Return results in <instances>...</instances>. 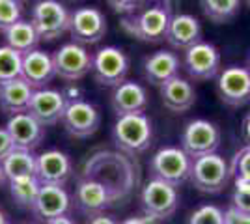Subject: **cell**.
Returning <instances> with one entry per match:
<instances>
[{"mask_svg":"<svg viewBox=\"0 0 250 224\" xmlns=\"http://www.w3.org/2000/svg\"><path fill=\"white\" fill-rule=\"evenodd\" d=\"M40 189H42V183H40V180H38L36 176L10 182L11 198L15 200V204H17L19 207H26V209H32V205L36 202V196H38Z\"/></svg>","mask_w":250,"mask_h":224,"instance_id":"cell-29","label":"cell"},{"mask_svg":"<svg viewBox=\"0 0 250 224\" xmlns=\"http://www.w3.org/2000/svg\"><path fill=\"white\" fill-rule=\"evenodd\" d=\"M231 205L243 213L250 215V182H233Z\"/></svg>","mask_w":250,"mask_h":224,"instance_id":"cell-34","label":"cell"},{"mask_svg":"<svg viewBox=\"0 0 250 224\" xmlns=\"http://www.w3.org/2000/svg\"><path fill=\"white\" fill-rule=\"evenodd\" d=\"M6 131L13 142V148L28 149V151H34L45 139V127L28 112L10 116Z\"/></svg>","mask_w":250,"mask_h":224,"instance_id":"cell-16","label":"cell"},{"mask_svg":"<svg viewBox=\"0 0 250 224\" xmlns=\"http://www.w3.org/2000/svg\"><path fill=\"white\" fill-rule=\"evenodd\" d=\"M142 207L144 213L155 221H165L170 219L172 215L176 213L177 202V189L168 182H163L159 178H153L142 187Z\"/></svg>","mask_w":250,"mask_h":224,"instance_id":"cell-10","label":"cell"},{"mask_svg":"<svg viewBox=\"0 0 250 224\" xmlns=\"http://www.w3.org/2000/svg\"><path fill=\"white\" fill-rule=\"evenodd\" d=\"M36 159H38V155H34V151L13 148L8 153V157L0 163V166L4 170L6 180L15 182L21 178L36 176Z\"/></svg>","mask_w":250,"mask_h":224,"instance_id":"cell-26","label":"cell"},{"mask_svg":"<svg viewBox=\"0 0 250 224\" xmlns=\"http://www.w3.org/2000/svg\"><path fill=\"white\" fill-rule=\"evenodd\" d=\"M71 11L60 0H38L30 11V22L42 41H54L69 30Z\"/></svg>","mask_w":250,"mask_h":224,"instance_id":"cell-5","label":"cell"},{"mask_svg":"<svg viewBox=\"0 0 250 224\" xmlns=\"http://www.w3.org/2000/svg\"><path fill=\"white\" fill-rule=\"evenodd\" d=\"M243 135H245V139H247V142L250 144V112L247 114V118H245V122H243Z\"/></svg>","mask_w":250,"mask_h":224,"instance_id":"cell-41","label":"cell"},{"mask_svg":"<svg viewBox=\"0 0 250 224\" xmlns=\"http://www.w3.org/2000/svg\"><path fill=\"white\" fill-rule=\"evenodd\" d=\"M21 2H22V4H24V2H28V0H21Z\"/></svg>","mask_w":250,"mask_h":224,"instance_id":"cell-46","label":"cell"},{"mask_svg":"<svg viewBox=\"0 0 250 224\" xmlns=\"http://www.w3.org/2000/svg\"><path fill=\"white\" fill-rule=\"evenodd\" d=\"M179 69H181V60L176 53L172 51H155V53L147 54L142 64V73L149 84L161 86L172 81L174 77H179Z\"/></svg>","mask_w":250,"mask_h":224,"instance_id":"cell-19","label":"cell"},{"mask_svg":"<svg viewBox=\"0 0 250 224\" xmlns=\"http://www.w3.org/2000/svg\"><path fill=\"white\" fill-rule=\"evenodd\" d=\"M129 58L118 47H101L92 54V75L95 82L108 88H116L127 81Z\"/></svg>","mask_w":250,"mask_h":224,"instance_id":"cell-6","label":"cell"},{"mask_svg":"<svg viewBox=\"0 0 250 224\" xmlns=\"http://www.w3.org/2000/svg\"><path fill=\"white\" fill-rule=\"evenodd\" d=\"M159 94H161V101L165 108H168L174 114L187 112L196 103V90L192 82H188L187 79H181V77H174L172 81L165 82L159 88Z\"/></svg>","mask_w":250,"mask_h":224,"instance_id":"cell-23","label":"cell"},{"mask_svg":"<svg viewBox=\"0 0 250 224\" xmlns=\"http://www.w3.org/2000/svg\"><path fill=\"white\" fill-rule=\"evenodd\" d=\"M81 176L101 183L110 192L114 204H118L127 200L138 187L140 166L133 155L120 149H101L84 161Z\"/></svg>","mask_w":250,"mask_h":224,"instance_id":"cell-1","label":"cell"},{"mask_svg":"<svg viewBox=\"0 0 250 224\" xmlns=\"http://www.w3.org/2000/svg\"><path fill=\"white\" fill-rule=\"evenodd\" d=\"M65 105H67V99L62 90L42 88V90H34L26 112L36 118L43 127H49L62 120Z\"/></svg>","mask_w":250,"mask_h":224,"instance_id":"cell-15","label":"cell"},{"mask_svg":"<svg viewBox=\"0 0 250 224\" xmlns=\"http://www.w3.org/2000/svg\"><path fill=\"white\" fill-rule=\"evenodd\" d=\"M149 166L155 178L179 187L181 183L188 182L192 159L179 146H165L151 157Z\"/></svg>","mask_w":250,"mask_h":224,"instance_id":"cell-8","label":"cell"},{"mask_svg":"<svg viewBox=\"0 0 250 224\" xmlns=\"http://www.w3.org/2000/svg\"><path fill=\"white\" fill-rule=\"evenodd\" d=\"M11 149H13V142H11L8 131H6V127H0V163L8 157Z\"/></svg>","mask_w":250,"mask_h":224,"instance_id":"cell-37","label":"cell"},{"mask_svg":"<svg viewBox=\"0 0 250 224\" xmlns=\"http://www.w3.org/2000/svg\"><path fill=\"white\" fill-rule=\"evenodd\" d=\"M4 41L8 47L11 49H15L17 53L21 54H26L34 51V49H38V45H40V36L36 32V28H34V24L30 21H17L15 24H11L10 28H6L4 32Z\"/></svg>","mask_w":250,"mask_h":224,"instance_id":"cell-27","label":"cell"},{"mask_svg":"<svg viewBox=\"0 0 250 224\" xmlns=\"http://www.w3.org/2000/svg\"><path fill=\"white\" fill-rule=\"evenodd\" d=\"M247 69H249V73H250V60H249V65H247Z\"/></svg>","mask_w":250,"mask_h":224,"instance_id":"cell-44","label":"cell"},{"mask_svg":"<svg viewBox=\"0 0 250 224\" xmlns=\"http://www.w3.org/2000/svg\"><path fill=\"white\" fill-rule=\"evenodd\" d=\"M224 224H250V215L243 213L239 209H235L233 205H229L224 211Z\"/></svg>","mask_w":250,"mask_h":224,"instance_id":"cell-35","label":"cell"},{"mask_svg":"<svg viewBox=\"0 0 250 224\" xmlns=\"http://www.w3.org/2000/svg\"><path fill=\"white\" fill-rule=\"evenodd\" d=\"M22 19L21 0H0V32Z\"/></svg>","mask_w":250,"mask_h":224,"instance_id":"cell-32","label":"cell"},{"mask_svg":"<svg viewBox=\"0 0 250 224\" xmlns=\"http://www.w3.org/2000/svg\"><path fill=\"white\" fill-rule=\"evenodd\" d=\"M172 17V0H140L135 10L120 17V26L125 34L138 41L155 45L165 41Z\"/></svg>","mask_w":250,"mask_h":224,"instance_id":"cell-2","label":"cell"},{"mask_svg":"<svg viewBox=\"0 0 250 224\" xmlns=\"http://www.w3.org/2000/svg\"><path fill=\"white\" fill-rule=\"evenodd\" d=\"M229 180V164L219 153H209L192 159L188 182L204 194H219L226 189Z\"/></svg>","mask_w":250,"mask_h":224,"instance_id":"cell-4","label":"cell"},{"mask_svg":"<svg viewBox=\"0 0 250 224\" xmlns=\"http://www.w3.org/2000/svg\"><path fill=\"white\" fill-rule=\"evenodd\" d=\"M73 172V164L67 153L60 149H47L36 159V178L40 183L65 185Z\"/></svg>","mask_w":250,"mask_h":224,"instance_id":"cell-17","label":"cell"},{"mask_svg":"<svg viewBox=\"0 0 250 224\" xmlns=\"http://www.w3.org/2000/svg\"><path fill=\"white\" fill-rule=\"evenodd\" d=\"M245 2H247V6H249V8H250V0H245Z\"/></svg>","mask_w":250,"mask_h":224,"instance_id":"cell-45","label":"cell"},{"mask_svg":"<svg viewBox=\"0 0 250 224\" xmlns=\"http://www.w3.org/2000/svg\"><path fill=\"white\" fill-rule=\"evenodd\" d=\"M71 40L79 45H94L99 43L106 34V17L99 8L84 6L71 11L69 30Z\"/></svg>","mask_w":250,"mask_h":224,"instance_id":"cell-12","label":"cell"},{"mask_svg":"<svg viewBox=\"0 0 250 224\" xmlns=\"http://www.w3.org/2000/svg\"><path fill=\"white\" fill-rule=\"evenodd\" d=\"M110 105H112V110L118 116L144 112L147 107L146 88L140 82H135V81H124L122 84L112 88Z\"/></svg>","mask_w":250,"mask_h":224,"instance_id":"cell-22","label":"cell"},{"mask_svg":"<svg viewBox=\"0 0 250 224\" xmlns=\"http://www.w3.org/2000/svg\"><path fill=\"white\" fill-rule=\"evenodd\" d=\"M86 224H120V223H116L114 219L108 217V215L99 213V215H92V217L86 221Z\"/></svg>","mask_w":250,"mask_h":224,"instance_id":"cell-38","label":"cell"},{"mask_svg":"<svg viewBox=\"0 0 250 224\" xmlns=\"http://www.w3.org/2000/svg\"><path fill=\"white\" fill-rule=\"evenodd\" d=\"M71 198L63 185H52V183H42V189L36 196V202L32 205V211L42 221H51L56 217H62L69 211Z\"/></svg>","mask_w":250,"mask_h":224,"instance_id":"cell-18","label":"cell"},{"mask_svg":"<svg viewBox=\"0 0 250 224\" xmlns=\"http://www.w3.org/2000/svg\"><path fill=\"white\" fill-rule=\"evenodd\" d=\"M120 224H155V219H151V217H129V219H125L122 221Z\"/></svg>","mask_w":250,"mask_h":224,"instance_id":"cell-39","label":"cell"},{"mask_svg":"<svg viewBox=\"0 0 250 224\" xmlns=\"http://www.w3.org/2000/svg\"><path fill=\"white\" fill-rule=\"evenodd\" d=\"M138 2L140 0H108V6L118 15H127L129 11H133L138 6Z\"/></svg>","mask_w":250,"mask_h":224,"instance_id":"cell-36","label":"cell"},{"mask_svg":"<svg viewBox=\"0 0 250 224\" xmlns=\"http://www.w3.org/2000/svg\"><path fill=\"white\" fill-rule=\"evenodd\" d=\"M45 224H77L71 219V217H67V215H62V217H56V219H51V221H47Z\"/></svg>","mask_w":250,"mask_h":224,"instance_id":"cell-40","label":"cell"},{"mask_svg":"<svg viewBox=\"0 0 250 224\" xmlns=\"http://www.w3.org/2000/svg\"><path fill=\"white\" fill-rule=\"evenodd\" d=\"M220 99L229 107H245L250 103V73L247 67L229 65L217 75Z\"/></svg>","mask_w":250,"mask_h":224,"instance_id":"cell-14","label":"cell"},{"mask_svg":"<svg viewBox=\"0 0 250 224\" xmlns=\"http://www.w3.org/2000/svg\"><path fill=\"white\" fill-rule=\"evenodd\" d=\"M229 176H233V182H250V144L235 153L229 164Z\"/></svg>","mask_w":250,"mask_h":224,"instance_id":"cell-31","label":"cell"},{"mask_svg":"<svg viewBox=\"0 0 250 224\" xmlns=\"http://www.w3.org/2000/svg\"><path fill=\"white\" fill-rule=\"evenodd\" d=\"M165 41L172 49L187 51L192 45L202 41V24L190 13H177L172 17V21L168 24Z\"/></svg>","mask_w":250,"mask_h":224,"instance_id":"cell-21","label":"cell"},{"mask_svg":"<svg viewBox=\"0 0 250 224\" xmlns=\"http://www.w3.org/2000/svg\"><path fill=\"white\" fill-rule=\"evenodd\" d=\"M183 65L192 81H211L220 73V53L209 41H198L185 51Z\"/></svg>","mask_w":250,"mask_h":224,"instance_id":"cell-13","label":"cell"},{"mask_svg":"<svg viewBox=\"0 0 250 224\" xmlns=\"http://www.w3.org/2000/svg\"><path fill=\"white\" fill-rule=\"evenodd\" d=\"M52 62L56 77L67 82H77L92 73V53L84 45L75 41L63 43L60 49H56L52 54Z\"/></svg>","mask_w":250,"mask_h":224,"instance_id":"cell-9","label":"cell"},{"mask_svg":"<svg viewBox=\"0 0 250 224\" xmlns=\"http://www.w3.org/2000/svg\"><path fill=\"white\" fill-rule=\"evenodd\" d=\"M22 54L8 45H0V84L21 79Z\"/></svg>","mask_w":250,"mask_h":224,"instance_id":"cell-30","label":"cell"},{"mask_svg":"<svg viewBox=\"0 0 250 224\" xmlns=\"http://www.w3.org/2000/svg\"><path fill=\"white\" fill-rule=\"evenodd\" d=\"M75 202L77 205L90 215H99L110 205H114V200L110 192L104 189L101 183L94 180H84L81 178L75 189Z\"/></svg>","mask_w":250,"mask_h":224,"instance_id":"cell-24","label":"cell"},{"mask_svg":"<svg viewBox=\"0 0 250 224\" xmlns=\"http://www.w3.org/2000/svg\"><path fill=\"white\" fill-rule=\"evenodd\" d=\"M112 137L118 149L127 155L135 157L138 153H144L153 140L151 120L144 112L118 116L112 129Z\"/></svg>","mask_w":250,"mask_h":224,"instance_id":"cell-3","label":"cell"},{"mask_svg":"<svg viewBox=\"0 0 250 224\" xmlns=\"http://www.w3.org/2000/svg\"><path fill=\"white\" fill-rule=\"evenodd\" d=\"M8 182L6 180V176H4V170H2V166H0V187H4V183Z\"/></svg>","mask_w":250,"mask_h":224,"instance_id":"cell-43","label":"cell"},{"mask_svg":"<svg viewBox=\"0 0 250 224\" xmlns=\"http://www.w3.org/2000/svg\"><path fill=\"white\" fill-rule=\"evenodd\" d=\"M34 88L24 79H15L0 84V110L8 116H15L28 110Z\"/></svg>","mask_w":250,"mask_h":224,"instance_id":"cell-25","label":"cell"},{"mask_svg":"<svg viewBox=\"0 0 250 224\" xmlns=\"http://www.w3.org/2000/svg\"><path fill=\"white\" fill-rule=\"evenodd\" d=\"M21 77L34 90L47 88V84L56 77L52 54L42 49H34L30 53L22 54V73Z\"/></svg>","mask_w":250,"mask_h":224,"instance_id":"cell-20","label":"cell"},{"mask_svg":"<svg viewBox=\"0 0 250 224\" xmlns=\"http://www.w3.org/2000/svg\"><path fill=\"white\" fill-rule=\"evenodd\" d=\"M0 224H10V219H8V215L4 213L2 209H0Z\"/></svg>","mask_w":250,"mask_h":224,"instance_id":"cell-42","label":"cell"},{"mask_svg":"<svg viewBox=\"0 0 250 224\" xmlns=\"http://www.w3.org/2000/svg\"><path fill=\"white\" fill-rule=\"evenodd\" d=\"M188 224H224V211L213 204L200 205L196 211H192Z\"/></svg>","mask_w":250,"mask_h":224,"instance_id":"cell-33","label":"cell"},{"mask_svg":"<svg viewBox=\"0 0 250 224\" xmlns=\"http://www.w3.org/2000/svg\"><path fill=\"white\" fill-rule=\"evenodd\" d=\"M60 122L65 133L71 135L73 139H88L97 133V129L101 125V112L95 105L81 97V99L67 101Z\"/></svg>","mask_w":250,"mask_h":224,"instance_id":"cell-11","label":"cell"},{"mask_svg":"<svg viewBox=\"0 0 250 224\" xmlns=\"http://www.w3.org/2000/svg\"><path fill=\"white\" fill-rule=\"evenodd\" d=\"M179 148L190 159L204 157L209 153H217L220 146V129L209 120H190L181 133Z\"/></svg>","mask_w":250,"mask_h":224,"instance_id":"cell-7","label":"cell"},{"mask_svg":"<svg viewBox=\"0 0 250 224\" xmlns=\"http://www.w3.org/2000/svg\"><path fill=\"white\" fill-rule=\"evenodd\" d=\"M243 0H200L204 15L215 24L229 22L241 10Z\"/></svg>","mask_w":250,"mask_h":224,"instance_id":"cell-28","label":"cell"}]
</instances>
